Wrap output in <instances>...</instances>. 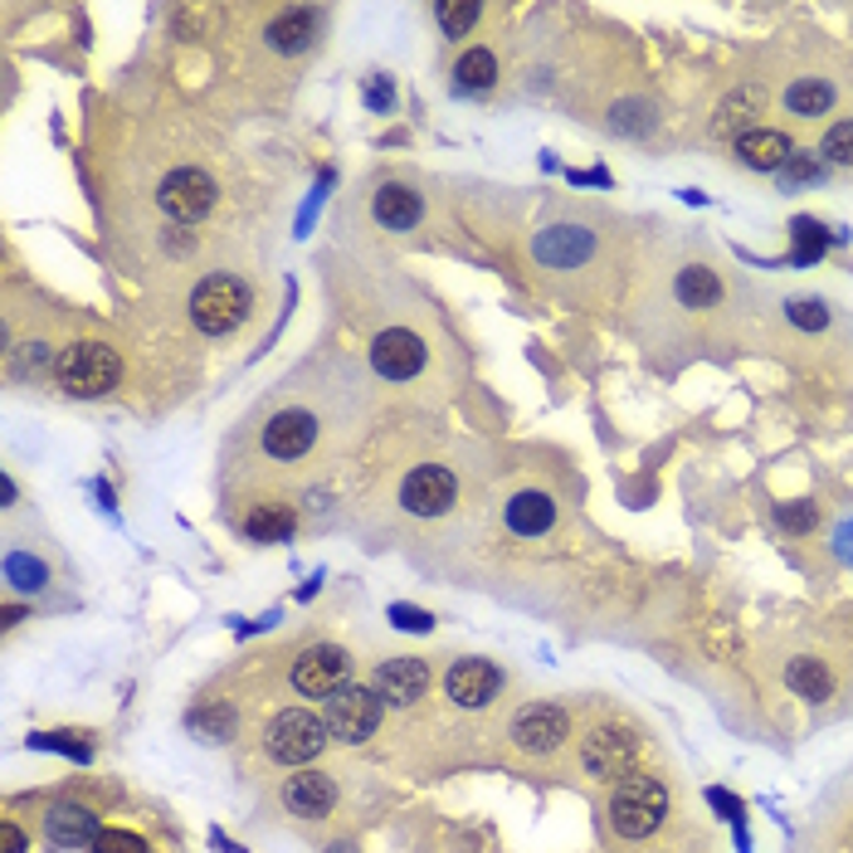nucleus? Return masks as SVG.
Wrapping results in <instances>:
<instances>
[{
  "label": "nucleus",
  "mask_w": 853,
  "mask_h": 853,
  "mask_svg": "<svg viewBox=\"0 0 853 853\" xmlns=\"http://www.w3.org/2000/svg\"><path fill=\"white\" fill-rule=\"evenodd\" d=\"M668 814V790L658 776H639L630 770L624 780H614L610 795V824L620 839H648Z\"/></svg>",
  "instance_id": "1"
},
{
  "label": "nucleus",
  "mask_w": 853,
  "mask_h": 853,
  "mask_svg": "<svg viewBox=\"0 0 853 853\" xmlns=\"http://www.w3.org/2000/svg\"><path fill=\"white\" fill-rule=\"evenodd\" d=\"M54 375H59V385L68 395H84V401H94V395H108L112 385H118L122 375V361L112 347H102V341H74V347L59 351V361H54Z\"/></svg>",
  "instance_id": "2"
},
{
  "label": "nucleus",
  "mask_w": 853,
  "mask_h": 853,
  "mask_svg": "<svg viewBox=\"0 0 853 853\" xmlns=\"http://www.w3.org/2000/svg\"><path fill=\"white\" fill-rule=\"evenodd\" d=\"M269 756L283 761V766H307V761L322 756L327 746V717L307 712V708H288L269 722V736H264Z\"/></svg>",
  "instance_id": "3"
},
{
  "label": "nucleus",
  "mask_w": 853,
  "mask_h": 853,
  "mask_svg": "<svg viewBox=\"0 0 853 853\" xmlns=\"http://www.w3.org/2000/svg\"><path fill=\"white\" fill-rule=\"evenodd\" d=\"M190 317H196V327L200 332H210V337L234 332V327L249 317V288L239 278L215 273V278H205L200 288L190 293Z\"/></svg>",
  "instance_id": "4"
},
{
  "label": "nucleus",
  "mask_w": 853,
  "mask_h": 853,
  "mask_svg": "<svg viewBox=\"0 0 853 853\" xmlns=\"http://www.w3.org/2000/svg\"><path fill=\"white\" fill-rule=\"evenodd\" d=\"M347 678H351V654L337 644H313L293 664V688L303 698H332V692L347 688Z\"/></svg>",
  "instance_id": "5"
},
{
  "label": "nucleus",
  "mask_w": 853,
  "mask_h": 853,
  "mask_svg": "<svg viewBox=\"0 0 853 853\" xmlns=\"http://www.w3.org/2000/svg\"><path fill=\"white\" fill-rule=\"evenodd\" d=\"M381 722V692L371 688H341L327 698V732L341 736V742H367Z\"/></svg>",
  "instance_id": "6"
},
{
  "label": "nucleus",
  "mask_w": 853,
  "mask_h": 853,
  "mask_svg": "<svg viewBox=\"0 0 853 853\" xmlns=\"http://www.w3.org/2000/svg\"><path fill=\"white\" fill-rule=\"evenodd\" d=\"M634 756H639V742L624 726H595L586 736V746H580V761H586V770L595 780H624Z\"/></svg>",
  "instance_id": "7"
},
{
  "label": "nucleus",
  "mask_w": 853,
  "mask_h": 853,
  "mask_svg": "<svg viewBox=\"0 0 853 853\" xmlns=\"http://www.w3.org/2000/svg\"><path fill=\"white\" fill-rule=\"evenodd\" d=\"M156 200H162V210L171 215V220L190 225V220H200V215L215 205V181L205 176V171H196V166H181V171H171V176L162 181Z\"/></svg>",
  "instance_id": "8"
},
{
  "label": "nucleus",
  "mask_w": 853,
  "mask_h": 853,
  "mask_svg": "<svg viewBox=\"0 0 853 853\" xmlns=\"http://www.w3.org/2000/svg\"><path fill=\"white\" fill-rule=\"evenodd\" d=\"M566 736H571V717L561 708H551V702H532V708H522L517 722H512V742L522 751H532V756L556 751Z\"/></svg>",
  "instance_id": "9"
},
{
  "label": "nucleus",
  "mask_w": 853,
  "mask_h": 853,
  "mask_svg": "<svg viewBox=\"0 0 853 853\" xmlns=\"http://www.w3.org/2000/svg\"><path fill=\"white\" fill-rule=\"evenodd\" d=\"M532 254H537V264H546V269H580L595 254V234L580 230V225H551V230L537 234Z\"/></svg>",
  "instance_id": "10"
},
{
  "label": "nucleus",
  "mask_w": 853,
  "mask_h": 853,
  "mask_svg": "<svg viewBox=\"0 0 853 853\" xmlns=\"http://www.w3.org/2000/svg\"><path fill=\"white\" fill-rule=\"evenodd\" d=\"M371 367L385 375V381H409L419 367H425V341L415 332H381L371 341Z\"/></svg>",
  "instance_id": "11"
},
{
  "label": "nucleus",
  "mask_w": 853,
  "mask_h": 853,
  "mask_svg": "<svg viewBox=\"0 0 853 853\" xmlns=\"http://www.w3.org/2000/svg\"><path fill=\"white\" fill-rule=\"evenodd\" d=\"M401 503L415 512V517H439V512H449V503H453V473L435 469V463H425V469L405 473Z\"/></svg>",
  "instance_id": "12"
},
{
  "label": "nucleus",
  "mask_w": 853,
  "mask_h": 853,
  "mask_svg": "<svg viewBox=\"0 0 853 853\" xmlns=\"http://www.w3.org/2000/svg\"><path fill=\"white\" fill-rule=\"evenodd\" d=\"M497 688H503V674H497L488 658H459V664L449 668V698L469 712L488 708V702L497 698Z\"/></svg>",
  "instance_id": "13"
},
{
  "label": "nucleus",
  "mask_w": 853,
  "mask_h": 853,
  "mask_svg": "<svg viewBox=\"0 0 853 853\" xmlns=\"http://www.w3.org/2000/svg\"><path fill=\"white\" fill-rule=\"evenodd\" d=\"M98 814L84 810V805H54L50 814H44V839H50L54 849L64 853H78V849H94L98 844Z\"/></svg>",
  "instance_id": "14"
},
{
  "label": "nucleus",
  "mask_w": 853,
  "mask_h": 853,
  "mask_svg": "<svg viewBox=\"0 0 853 853\" xmlns=\"http://www.w3.org/2000/svg\"><path fill=\"white\" fill-rule=\"evenodd\" d=\"M429 688V668L425 658H385L381 668H375V692H381L385 702H395V708H409V702H419Z\"/></svg>",
  "instance_id": "15"
},
{
  "label": "nucleus",
  "mask_w": 853,
  "mask_h": 853,
  "mask_svg": "<svg viewBox=\"0 0 853 853\" xmlns=\"http://www.w3.org/2000/svg\"><path fill=\"white\" fill-rule=\"evenodd\" d=\"M283 805L298 819H322L337 805V785L322 770H303V776H288V785H283Z\"/></svg>",
  "instance_id": "16"
},
{
  "label": "nucleus",
  "mask_w": 853,
  "mask_h": 853,
  "mask_svg": "<svg viewBox=\"0 0 853 853\" xmlns=\"http://www.w3.org/2000/svg\"><path fill=\"white\" fill-rule=\"evenodd\" d=\"M313 439H317V419L303 415V409H283V415H273L269 429H264V449L273 459H303V453L313 449Z\"/></svg>",
  "instance_id": "17"
},
{
  "label": "nucleus",
  "mask_w": 853,
  "mask_h": 853,
  "mask_svg": "<svg viewBox=\"0 0 853 853\" xmlns=\"http://www.w3.org/2000/svg\"><path fill=\"white\" fill-rule=\"evenodd\" d=\"M790 136L785 132H770V128H751L746 136H736V156H742L746 166H756V171H780L785 162H790Z\"/></svg>",
  "instance_id": "18"
},
{
  "label": "nucleus",
  "mask_w": 853,
  "mask_h": 853,
  "mask_svg": "<svg viewBox=\"0 0 853 853\" xmlns=\"http://www.w3.org/2000/svg\"><path fill=\"white\" fill-rule=\"evenodd\" d=\"M551 522H556V503L546 493H517L507 503V527L517 537H542Z\"/></svg>",
  "instance_id": "19"
},
{
  "label": "nucleus",
  "mask_w": 853,
  "mask_h": 853,
  "mask_svg": "<svg viewBox=\"0 0 853 853\" xmlns=\"http://www.w3.org/2000/svg\"><path fill=\"white\" fill-rule=\"evenodd\" d=\"M371 210H375V220H381L385 230H415L419 196L415 190H405V186H381L375 190V200H371Z\"/></svg>",
  "instance_id": "20"
},
{
  "label": "nucleus",
  "mask_w": 853,
  "mask_h": 853,
  "mask_svg": "<svg viewBox=\"0 0 853 853\" xmlns=\"http://www.w3.org/2000/svg\"><path fill=\"white\" fill-rule=\"evenodd\" d=\"M761 108H766V94H761V88H736V94L726 98L722 108H717V132H722V136H732V132L746 136L751 132L746 122L756 118Z\"/></svg>",
  "instance_id": "21"
},
{
  "label": "nucleus",
  "mask_w": 853,
  "mask_h": 853,
  "mask_svg": "<svg viewBox=\"0 0 853 853\" xmlns=\"http://www.w3.org/2000/svg\"><path fill=\"white\" fill-rule=\"evenodd\" d=\"M785 682H790V692H800V698H810V702H824L829 692H834V678H829V668L819 664V658H790Z\"/></svg>",
  "instance_id": "22"
},
{
  "label": "nucleus",
  "mask_w": 853,
  "mask_h": 853,
  "mask_svg": "<svg viewBox=\"0 0 853 853\" xmlns=\"http://www.w3.org/2000/svg\"><path fill=\"white\" fill-rule=\"evenodd\" d=\"M674 293H678V303H682V307H712L717 298H722V283H717V273H712V269L692 264V269H682V273H678Z\"/></svg>",
  "instance_id": "23"
},
{
  "label": "nucleus",
  "mask_w": 853,
  "mask_h": 853,
  "mask_svg": "<svg viewBox=\"0 0 853 853\" xmlns=\"http://www.w3.org/2000/svg\"><path fill=\"white\" fill-rule=\"evenodd\" d=\"M307 40H313V15H307V10H288V15H278L269 25V44L283 54L307 50Z\"/></svg>",
  "instance_id": "24"
},
{
  "label": "nucleus",
  "mask_w": 853,
  "mask_h": 853,
  "mask_svg": "<svg viewBox=\"0 0 853 853\" xmlns=\"http://www.w3.org/2000/svg\"><path fill=\"white\" fill-rule=\"evenodd\" d=\"M829 102H834V88L819 84V78H800V84L785 88V108H790L795 118H814V112H829Z\"/></svg>",
  "instance_id": "25"
},
{
  "label": "nucleus",
  "mask_w": 853,
  "mask_h": 853,
  "mask_svg": "<svg viewBox=\"0 0 853 853\" xmlns=\"http://www.w3.org/2000/svg\"><path fill=\"white\" fill-rule=\"evenodd\" d=\"M453 78H459V88H469V94H483V88H493L497 78V59L488 50H469L453 68Z\"/></svg>",
  "instance_id": "26"
},
{
  "label": "nucleus",
  "mask_w": 853,
  "mask_h": 853,
  "mask_svg": "<svg viewBox=\"0 0 853 853\" xmlns=\"http://www.w3.org/2000/svg\"><path fill=\"white\" fill-rule=\"evenodd\" d=\"M790 234H795V264H814L819 254L829 249V234H824V225H814L810 215H795L790 220Z\"/></svg>",
  "instance_id": "27"
},
{
  "label": "nucleus",
  "mask_w": 853,
  "mask_h": 853,
  "mask_svg": "<svg viewBox=\"0 0 853 853\" xmlns=\"http://www.w3.org/2000/svg\"><path fill=\"white\" fill-rule=\"evenodd\" d=\"M244 532L254 542H283V537H293V512H283V507H254V512H249V522H244Z\"/></svg>",
  "instance_id": "28"
},
{
  "label": "nucleus",
  "mask_w": 853,
  "mask_h": 853,
  "mask_svg": "<svg viewBox=\"0 0 853 853\" xmlns=\"http://www.w3.org/2000/svg\"><path fill=\"white\" fill-rule=\"evenodd\" d=\"M6 580H10L15 590H40L44 580H50V571H44V561H34V556L10 551V556H6Z\"/></svg>",
  "instance_id": "29"
},
{
  "label": "nucleus",
  "mask_w": 853,
  "mask_h": 853,
  "mask_svg": "<svg viewBox=\"0 0 853 853\" xmlns=\"http://www.w3.org/2000/svg\"><path fill=\"white\" fill-rule=\"evenodd\" d=\"M819 152H824L829 162H839V166H853V118L834 122V128L824 132V146H819Z\"/></svg>",
  "instance_id": "30"
},
{
  "label": "nucleus",
  "mask_w": 853,
  "mask_h": 853,
  "mask_svg": "<svg viewBox=\"0 0 853 853\" xmlns=\"http://www.w3.org/2000/svg\"><path fill=\"white\" fill-rule=\"evenodd\" d=\"M473 20H478V0H444V6H439V25H444V34L473 30Z\"/></svg>",
  "instance_id": "31"
},
{
  "label": "nucleus",
  "mask_w": 853,
  "mask_h": 853,
  "mask_svg": "<svg viewBox=\"0 0 853 853\" xmlns=\"http://www.w3.org/2000/svg\"><path fill=\"white\" fill-rule=\"evenodd\" d=\"M776 176L785 181V186H805V181H819V176H824V166L814 162V152H790V162H785Z\"/></svg>",
  "instance_id": "32"
},
{
  "label": "nucleus",
  "mask_w": 853,
  "mask_h": 853,
  "mask_svg": "<svg viewBox=\"0 0 853 853\" xmlns=\"http://www.w3.org/2000/svg\"><path fill=\"white\" fill-rule=\"evenodd\" d=\"M790 322L800 327V332H819V327H829V313H824V303H814V298H795L790 307Z\"/></svg>",
  "instance_id": "33"
},
{
  "label": "nucleus",
  "mask_w": 853,
  "mask_h": 853,
  "mask_svg": "<svg viewBox=\"0 0 853 853\" xmlns=\"http://www.w3.org/2000/svg\"><path fill=\"white\" fill-rule=\"evenodd\" d=\"M94 853H152V849H146L142 834H128V829H102Z\"/></svg>",
  "instance_id": "34"
},
{
  "label": "nucleus",
  "mask_w": 853,
  "mask_h": 853,
  "mask_svg": "<svg viewBox=\"0 0 853 853\" xmlns=\"http://www.w3.org/2000/svg\"><path fill=\"white\" fill-rule=\"evenodd\" d=\"M814 517H819L814 503H780V507H776V522H780L785 532H810Z\"/></svg>",
  "instance_id": "35"
},
{
  "label": "nucleus",
  "mask_w": 853,
  "mask_h": 853,
  "mask_svg": "<svg viewBox=\"0 0 853 853\" xmlns=\"http://www.w3.org/2000/svg\"><path fill=\"white\" fill-rule=\"evenodd\" d=\"M391 620H395V630H409V634H425L429 624H435L425 610H415V605H395V610H391Z\"/></svg>",
  "instance_id": "36"
},
{
  "label": "nucleus",
  "mask_w": 853,
  "mask_h": 853,
  "mask_svg": "<svg viewBox=\"0 0 853 853\" xmlns=\"http://www.w3.org/2000/svg\"><path fill=\"white\" fill-rule=\"evenodd\" d=\"M644 102H624V108H614V128H630V132H648V122L654 118H644Z\"/></svg>",
  "instance_id": "37"
},
{
  "label": "nucleus",
  "mask_w": 853,
  "mask_h": 853,
  "mask_svg": "<svg viewBox=\"0 0 853 853\" xmlns=\"http://www.w3.org/2000/svg\"><path fill=\"white\" fill-rule=\"evenodd\" d=\"M34 746H50V751H74L78 761H88L84 742H68V732H50V736H34Z\"/></svg>",
  "instance_id": "38"
},
{
  "label": "nucleus",
  "mask_w": 853,
  "mask_h": 853,
  "mask_svg": "<svg viewBox=\"0 0 853 853\" xmlns=\"http://www.w3.org/2000/svg\"><path fill=\"white\" fill-rule=\"evenodd\" d=\"M190 726H205V732H215V736H220L225 732V726H234V717L230 712H196V717H190Z\"/></svg>",
  "instance_id": "39"
},
{
  "label": "nucleus",
  "mask_w": 853,
  "mask_h": 853,
  "mask_svg": "<svg viewBox=\"0 0 853 853\" xmlns=\"http://www.w3.org/2000/svg\"><path fill=\"white\" fill-rule=\"evenodd\" d=\"M708 800H712L726 819H742V800H736V795H726V790H708Z\"/></svg>",
  "instance_id": "40"
},
{
  "label": "nucleus",
  "mask_w": 853,
  "mask_h": 853,
  "mask_svg": "<svg viewBox=\"0 0 853 853\" xmlns=\"http://www.w3.org/2000/svg\"><path fill=\"white\" fill-rule=\"evenodd\" d=\"M6 853H25V834L15 824H6Z\"/></svg>",
  "instance_id": "41"
}]
</instances>
